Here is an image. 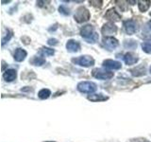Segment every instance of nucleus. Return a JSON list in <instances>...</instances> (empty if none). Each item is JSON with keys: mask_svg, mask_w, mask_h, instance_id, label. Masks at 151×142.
<instances>
[{"mask_svg": "<svg viewBox=\"0 0 151 142\" xmlns=\"http://www.w3.org/2000/svg\"><path fill=\"white\" fill-rule=\"evenodd\" d=\"M75 20L78 23H83L86 22L90 19V12L89 11L84 7H79L77 11H76V13L74 15Z\"/></svg>", "mask_w": 151, "mask_h": 142, "instance_id": "obj_1", "label": "nucleus"}, {"mask_svg": "<svg viewBox=\"0 0 151 142\" xmlns=\"http://www.w3.org/2000/svg\"><path fill=\"white\" fill-rule=\"evenodd\" d=\"M72 62L75 63L76 64L84 66V67H89V66H92L94 64V60L93 57L88 56V55H84V56L78 57V58H74V59H72Z\"/></svg>", "mask_w": 151, "mask_h": 142, "instance_id": "obj_2", "label": "nucleus"}, {"mask_svg": "<svg viewBox=\"0 0 151 142\" xmlns=\"http://www.w3.org/2000/svg\"><path fill=\"white\" fill-rule=\"evenodd\" d=\"M96 84L92 82H81L78 84V90L81 93L91 94L96 90Z\"/></svg>", "mask_w": 151, "mask_h": 142, "instance_id": "obj_3", "label": "nucleus"}, {"mask_svg": "<svg viewBox=\"0 0 151 142\" xmlns=\"http://www.w3.org/2000/svg\"><path fill=\"white\" fill-rule=\"evenodd\" d=\"M92 75L98 80H110L113 77V73L111 71H106L103 69L96 68L93 70Z\"/></svg>", "mask_w": 151, "mask_h": 142, "instance_id": "obj_4", "label": "nucleus"}, {"mask_svg": "<svg viewBox=\"0 0 151 142\" xmlns=\"http://www.w3.org/2000/svg\"><path fill=\"white\" fill-rule=\"evenodd\" d=\"M102 44L104 47L107 49L108 50H113L118 46L119 43H118V41L113 37H105L102 41Z\"/></svg>", "mask_w": 151, "mask_h": 142, "instance_id": "obj_5", "label": "nucleus"}, {"mask_svg": "<svg viewBox=\"0 0 151 142\" xmlns=\"http://www.w3.org/2000/svg\"><path fill=\"white\" fill-rule=\"evenodd\" d=\"M124 28H125V30L127 34L132 35L138 30V25L137 23L133 20H127L124 22Z\"/></svg>", "mask_w": 151, "mask_h": 142, "instance_id": "obj_6", "label": "nucleus"}, {"mask_svg": "<svg viewBox=\"0 0 151 142\" xmlns=\"http://www.w3.org/2000/svg\"><path fill=\"white\" fill-rule=\"evenodd\" d=\"M101 31L105 36L112 35L117 32V27L113 23H107L103 26Z\"/></svg>", "mask_w": 151, "mask_h": 142, "instance_id": "obj_7", "label": "nucleus"}, {"mask_svg": "<svg viewBox=\"0 0 151 142\" xmlns=\"http://www.w3.org/2000/svg\"><path fill=\"white\" fill-rule=\"evenodd\" d=\"M105 18H107L108 20L113 21V22H118L121 19L120 14L118 13L114 9H110L105 14Z\"/></svg>", "mask_w": 151, "mask_h": 142, "instance_id": "obj_8", "label": "nucleus"}, {"mask_svg": "<svg viewBox=\"0 0 151 142\" xmlns=\"http://www.w3.org/2000/svg\"><path fill=\"white\" fill-rule=\"evenodd\" d=\"M103 66L104 67H107L109 69H120L121 68V63L117 61H113V60H106L103 62Z\"/></svg>", "mask_w": 151, "mask_h": 142, "instance_id": "obj_9", "label": "nucleus"}, {"mask_svg": "<svg viewBox=\"0 0 151 142\" xmlns=\"http://www.w3.org/2000/svg\"><path fill=\"white\" fill-rule=\"evenodd\" d=\"M94 33L93 31V27L91 25H87V26H84L81 30H80V35H81L83 38L87 39L90 36H92Z\"/></svg>", "mask_w": 151, "mask_h": 142, "instance_id": "obj_10", "label": "nucleus"}, {"mask_svg": "<svg viewBox=\"0 0 151 142\" xmlns=\"http://www.w3.org/2000/svg\"><path fill=\"white\" fill-rule=\"evenodd\" d=\"M66 49L69 52H78L80 49L79 43L74 40H69L66 44Z\"/></svg>", "mask_w": 151, "mask_h": 142, "instance_id": "obj_11", "label": "nucleus"}, {"mask_svg": "<svg viewBox=\"0 0 151 142\" xmlns=\"http://www.w3.org/2000/svg\"><path fill=\"white\" fill-rule=\"evenodd\" d=\"M16 77H17V73L14 69H8L3 74V78L6 82H12V80L16 79Z\"/></svg>", "mask_w": 151, "mask_h": 142, "instance_id": "obj_12", "label": "nucleus"}, {"mask_svg": "<svg viewBox=\"0 0 151 142\" xmlns=\"http://www.w3.org/2000/svg\"><path fill=\"white\" fill-rule=\"evenodd\" d=\"M138 60H139V58L136 55H134L133 53H127L124 56V61L127 65H131V64H136L137 62H138Z\"/></svg>", "mask_w": 151, "mask_h": 142, "instance_id": "obj_13", "label": "nucleus"}, {"mask_svg": "<svg viewBox=\"0 0 151 142\" xmlns=\"http://www.w3.org/2000/svg\"><path fill=\"white\" fill-rule=\"evenodd\" d=\"M27 57V51L23 49H17L14 53V60L16 62H22L26 59Z\"/></svg>", "mask_w": 151, "mask_h": 142, "instance_id": "obj_14", "label": "nucleus"}, {"mask_svg": "<svg viewBox=\"0 0 151 142\" xmlns=\"http://www.w3.org/2000/svg\"><path fill=\"white\" fill-rule=\"evenodd\" d=\"M130 72L132 76H134V77H140V76H143L145 74V67L144 65H139L137 67L131 69Z\"/></svg>", "mask_w": 151, "mask_h": 142, "instance_id": "obj_15", "label": "nucleus"}, {"mask_svg": "<svg viewBox=\"0 0 151 142\" xmlns=\"http://www.w3.org/2000/svg\"><path fill=\"white\" fill-rule=\"evenodd\" d=\"M109 98L107 96H104L102 94H94L88 97L89 101H106Z\"/></svg>", "mask_w": 151, "mask_h": 142, "instance_id": "obj_16", "label": "nucleus"}, {"mask_svg": "<svg viewBox=\"0 0 151 142\" xmlns=\"http://www.w3.org/2000/svg\"><path fill=\"white\" fill-rule=\"evenodd\" d=\"M138 7H139V9L141 12H145L147 11L150 7V4H151V1L149 0H140L138 1Z\"/></svg>", "mask_w": 151, "mask_h": 142, "instance_id": "obj_17", "label": "nucleus"}, {"mask_svg": "<svg viewBox=\"0 0 151 142\" xmlns=\"http://www.w3.org/2000/svg\"><path fill=\"white\" fill-rule=\"evenodd\" d=\"M51 95V92L49 89H42L41 91L38 93V97H39L40 99H45L47 98H49V96Z\"/></svg>", "mask_w": 151, "mask_h": 142, "instance_id": "obj_18", "label": "nucleus"}, {"mask_svg": "<svg viewBox=\"0 0 151 142\" xmlns=\"http://www.w3.org/2000/svg\"><path fill=\"white\" fill-rule=\"evenodd\" d=\"M124 46L129 49H135L137 47V43L134 40H126L124 42Z\"/></svg>", "mask_w": 151, "mask_h": 142, "instance_id": "obj_19", "label": "nucleus"}, {"mask_svg": "<svg viewBox=\"0 0 151 142\" xmlns=\"http://www.w3.org/2000/svg\"><path fill=\"white\" fill-rule=\"evenodd\" d=\"M30 63L32 64H34V65H38V66H40L42 64H44L45 63V59H42L41 58V57H34L31 61H30Z\"/></svg>", "mask_w": 151, "mask_h": 142, "instance_id": "obj_20", "label": "nucleus"}, {"mask_svg": "<svg viewBox=\"0 0 151 142\" xmlns=\"http://www.w3.org/2000/svg\"><path fill=\"white\" fill-rule=\"evenodd\" d=\"M41 53L44 56H52V55H54L55 51H54V49H47V47H42L41 49Z\"/></svg>", "mask_w": 151, "mask_h": 142, "instance_id": "obj_21", "label": "nucleus"}, {"mask_svg": "<svg viewBox=\"0 0 151 142\" xmlns=\"http://www.w3.org/2000/svg\"><path fill=\"white\" fill-rule=\"evenodd\" d=\"M98 34L96 32H94L92 36H90L89 38H87V39H85L88 43H91V44H94V43H96L98 41Z\"/></svg>", "mask_w": 151, "mask_h": 142, "instance_id": "obj_22", "label": "nucleus"}, {"mask_svg": "<svg viewBox=\"0 0 151 142\" xmlns=\"http://www.w3.org/2000/svg\"><path fill=\"white\" fill-rule=\"evenodd\" d=\"M142 49L146 53H151V43H144V44H142Z\"/></svg>", "mask_w": 151, "mask_h": 142, "instance_id": "obj_23", "label": "nucleus"}, {"mask_svg": "<svg viewBox=\"0 0 151 142\" xmlns=\"http://www.w3.org/2000/svg\"><path fill=\"white\" fill-rule=\"evenodd\" d=\"M12 31H9V30H8V35L4 36V37L2 38V45L4 46L5 44H6V43L12 38Z\"/></svg>", "mask_w": 151, "mask_h": 142, "instance_id": "obj_24", "label": "nucleus"}, {"mask_svg": "<svg viewBox=\"0 0 151 142\" xmlns=\"http://www.w3.org/2000/svg\"><path fill=\"white\" fill-rule=\"evenodd\" d=\"M59 11H60V13H63V14H64V15H69V9H66L64 6H60V8H59Z\"/></svg>", "mask_w": 151, "mask_h": 142, "instance_id": "obj_25", "label": "nucleus"}, {"mask_svg": "<svg viewBox=\"0 0 151 142\" xmlns=\"http://www.w3.org/2000/svg\"><path fill=\"white\" fill-rule=\"evenodd\" d=\"M47 43H48L49 46H56L57 44H58V40L55 39V38H51V39H49L48 41H47Z\"/></svg>", "mask_w": 151, "mask_h": 142, "instance_id": "obj_26", "label": "nucleus"}, {"mask_svg": "<svg viewBox=\"0 0 151 142\" xmlns=\"http://www.w3.org/2000/svg\"><path fill=\"white\" fill-rule=\"evenodd\" d=\"M90 3L94 7H101L102 6V1H93V0H92V1H90Z\"/></svg>", "mask_w": 151, "mask_h": 142, "instance_id": "obj_27", "label": "nucleus"}, {"mask_svg": "<svg viewBox=\"0 0 151 142\" xmlns=\"http://www.w3.org/2000/svg\"><path fill=\"white\" fill-rule=\"evenodd\" d=\"M134 142H149V141L145 138H137V139H134Z\"/></svg>", "mask_w": 151, "mask_h": 142, "instance_id": "obj_28", "label": "nucleus"}, {"mask_svg": "<svg viewBox=\"0 0 151 142\" xmlns=\"http://www.w3.org/2000/svg\"><path fill=\"white\" fill-rule=\"evenodd\" d=\"M147 26H148V28H150V30H151V20L147 23Z\"/></svg>", "mask_w": 151, "mask_h": 142, "instance_id": "obj_29", "label": "nucleus"}, {"mask_svg": "<svg viewBox=\"0 0 151 142\" xmlns=\"http://www.w3.org/2000/svg\"><path fill=\"white\" fill-rule=\"evenodd\" d=\"M149 71H150V73H151V66H150V69H149Z\"/></svg>", "mask_w": 151, "mask_h": 142, "instance_id": "obj_30", "label": "nucleus"}, {"mask_svg": "<svg viewBox=\"0 0 151 142\" xmlns=\"http://www.w3.org/2000/svg\"><path fill=\"white\" fill-rule=\"evenodd\" d=\"M150 15H151V12H150Z\"/></svg>", "mask_w": 151, "mask_h": 142, "instance_id": "obj_31", "label": "nucleus"}, {"mask_svg": "<svg viewBox=\"0 0 151 142\" xmlns=\"http://www.w3.org/2000/svg\"><path fill=\"white\" fill-rule=\"evenodd\" d=\"M47 142H50V141H47Z\"/></svg>", "mask_w": 151, "mask_h": 142, "instance_id": "obj_32", "label": "nucleus"}]
</instances>
